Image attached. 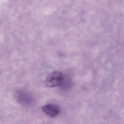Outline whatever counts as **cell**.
Returning a JSON list of instances; mask_svg holds the SVG:
<instances>
[{"instance_id": "6da1fadb", "label": "cell", "mask_w": 124, "mask_h": 124, "mask_svg": "<svg viewBox=\"0 0 124 124\" xmlns=\"http://www.w3.org/2000/svg\"><path fill=\"white\" fill-rule=\"evenodd\" d=\"M63 79V75L62 72L58 71L53 72L46 77V85L50 88L58 87L62 84Z\"/></svg>"}, {"instance_id": "7a4b0ae2", "label": "cell", "mask_w": 124, "mask_h": 124, "mask_svg": "<svg viewBox=\"0 0 124 124\" xmlns=\"http://www.w3.org/2000/svg\"><path fill=\"white\" fill-rule=\"evenodd\" d=\"M42 111L46 115L51 117H55L59 115L60 110L59 107L55 104H48L43 106Z\"/></svg>"}]
</instances>
